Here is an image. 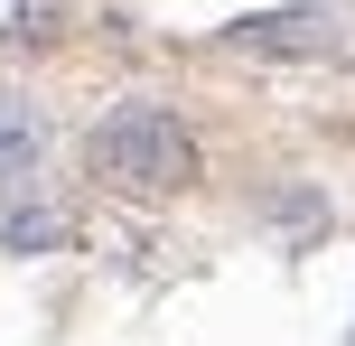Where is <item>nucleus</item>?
Here are the masks:
<instances>
[{"label": "nucleus", "mask_w": 355, "mask_h": 346, "mask_svg": "<svg viewBox=\"0 0 355 346\" xmlns=\"http://www.w3.org/2000/svg\"><path fill=\"white\" fill-rule=\"evenodd\" d=\"M85 168L94 187H112V197H187L196 178H206V150H196L187 112L159 103V94H122V103H103V122L85 131Z\"/></svg>", "instance_id": "f257e3e1"}, {"label": "nucleus", "mask_w": 355, "mask_h": 346, "mask_svg": "<svg viewBox=\"0 0 355 346\" xmlns=\"http://www.w3.org/2000/svg\"><path fill=\"white\" fill-rule=\"evenodd\" d=\"M215 47L225 56H271V66H290V56H337L346 47V0H290V10L225 19Z\"/></svg>", "instance_id": "f03ea898"}, {"label": "nucleus", "mask_w": 355, "mask_h": 346, "mask_svg": "<svg viewBox=\"0 0 355 346\" xmlns=\"http://www.w3.org/2000/svg\"><path fill=\"white\" fill-rule=\"evenodd\" d=\"M66 234H75V216L47 197V178H28V187H0V253L37 262V253H66Z\"/></svg>", "instance_id": "7ed1b4c3"}, {"label": "nucleus", "mask_w": 355, "mask_h": 346, "mask_svg": "<svg viewBox=\"0 0 355 346\" xmlns=\"http://www.w3.org/2000/svg\"><path fill=\"white\" fill-rule=\"evenodd\" d=\"M28 178H47V112L19 85H0V187H28Z\"/></svg>", "instance_id": "20e7f679"}, {"label": "nucleus", "mask_w": 355, "mask_h": 346, "mask_svg": "<svg viewBox=\"0 0 355 346\" xmlns=\"http://www.w3.org/2000/svg\"><path fill=\"white\" fill-rule=\"evenodd\" d=\"M75 28V0H0V56H47Z\"/></svg>", "instance_id": "39448f33"}, {"label": "nucleus", "mask_w": 355, "mask_h": 346, "mask_svg": "<svg viewBox=\"0 0 355 346\" xmlns=\"http://www.w3.org/2000/svg\"><path fill=\"white\" fill-rule=\"evenodd\" d=\"M346 346H355V328H346Z\"/></svg>", "instance_id": "423d86ee"}]
</instances>
